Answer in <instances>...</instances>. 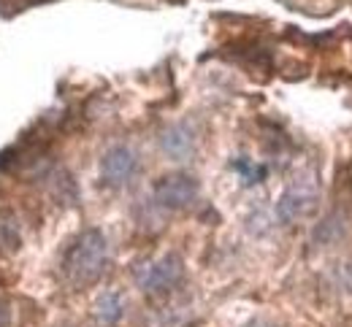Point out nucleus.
I'll use <instances>...</instances> for the list:
<instances>
[{
	"instance_id": "f257e3e1",
	"label": "nucleus",
	"mask_w": 352,
	"mask_h": 327,
	"mask_svg": "<svg viewBox=\"0 0 352 327\" xmlns=\"http://www.w3.org/2000/svg\"><path fill=\"white\" fill-rule=\"evenodd\" d=\"M109 265V241L95 228L76 235L63 257V274L74 287H89L106 274Z\"/></svg>"
},
{
	"instance_id": "f03ea898",
	"label": "nucleus",
	"mask_w": 352,
	"mask_h": 327,
	"mask_svg": "<svg viewBox=\"0 0 352 327\" xmlns=\"http://www.w3.org/2000/svg\"><path fill=\"white\" fill-rule=\"evenodd\" d=\"M317 200H320V187L314 176H298L276 200V219L282 225H293L317 208Z\"/></svg>"
},
{
	"instance_id": "7ed1b4c3",
	"label": "nucleus",
	"mask_w": 352,
	"mask_h": 327,
	"mask_svg": "<svg viewBox=\"0 0 352 327\" xmlns=\"http://www.w3.org/2000/svg\"><path fill=\"white\" fill-rule=\"evenodd\" d=\"M184 276V263L179 254H163L160 260L144 263L135 268V281L146 295H166Z\"/></svg>"
},
{
	"instance_id": "20e7f679",
	"label": "nucleus",
	"mask_w": 352,
	"mask_h": 327,
	"mask_svg": "<svg viewBox=\"0 0 352 327\" xmlns=\"http://www.w3.org/2000/svg\"><path fill=\"white\" fill-rule=\"evenodd\" d=\"M198 182L190 176V173H168L163 179L155 182L152 187V197L160 208H168V211H179V208H187L198 200Z\"/></svg>"
},
{
	"instance_id": "39448f33",
	"label": "nucleus",
	"mask_w": 352,
	"mask_h": 327,
	"mask_svg": "<svg viewBox=\"0 0 352 327\" xmlns=\"http://www.w3.org/2000/svg\"><path fill=\"white\" fill-rule=\"evenodd\" d=\"M138 171V157L131 146H111L100 160V179L106 187H125Z\"/></svg>"
},
{
	"instance_id": "423d86ee",
	"label": "nucleus",
	"mask_w": 352,
	"mask_h": 327,
	"mask_svg": "<svg viewBox=\"0 0 352 327\" xmlns=\"http://www.w3.org/2000/svg\"><path fill=\"white\" fill-rule=\"evenodd\" d=\"M160 146L171 160H190L195 152V133L187 125H171L160 136Z\"/></svg>"
},
{
	"instance_id": "0eeeda50",
	"label": "nucleus",
	"mask_w": 352,
	"mask_h": 327,
	"mask_svg": "<svg viewBox=\"0 0 352 327\" xmlns=\"http://www.w3.org/2000/svg\"><path fill=\"white\" fill-rule=\"evenodd\" d=\"M230 168L239 173L241 184H247V187L263 184L265 176H268V168L263 162H255L252 157H236V160H230Z\"/></svg>"
},
{
	"instance_id": "6e6552de",
	"label": "nucleus",
	"mask_w": 352,
	"mask_h": 327,
	"mask_svg": "<svg viewBox=\"0 0 352 327\" xmlns=\"http://www.w3.org/2000/svg\"><path fill=\"white\" fill-rule=\"evenodd\" d=\"M122 308H125V303H122V298L117 292H103L98 298L95 317H98L100 325H117L122 319Z\"/></svg>"
},
{
	"instance_id": "1a4fd4ad",
	"label": "nucleus",
	"mask_w": 352,
	"mask_h": 327,
	"mask_svg": "<svg viewBox=\"0 0 352 327\" xmlns=\"http://www.w3.org/2000/svg\"><path fill=\"white\" fill-rule=\"evenodd\" d=\"M19 249V233L11 222H0V257L14 254Z\"/></svg>"
},
{
	"instance_id": "9d476101",
	"label": "nucleus",
	"mask_w": 352,
	"mask_h": 327,
	"mask_svg": "<svg viewBox=\"0 0 352 327\" xmlns=\"http://www.w3.org/2000/svg\"><path fill=\"white\" fill-rule=\"evenodd\" d=\"M11 322V308H8V300L0 298V327H8Z\"/></svg>"
},
{
	"instance_id": "9b49d317",
	"label": "nucleus",
	"mask_w": 352,
	"mask_h": 327,
	"mask_svg": "<svg viewBox=\"0 0 352 327\" xmlns=\"http://www.w3.org/2000/svg\"><path fill=\"white\" fill-rule=\"evenodd\" d=\"M244 327H274V325H268V322H250V325H244Z\"/></svg>"
}]
</instances>
